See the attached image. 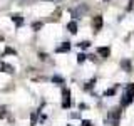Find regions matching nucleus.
<instances>
[{
	"mask_svg": "<svg viewBox=\"0 0 134 126\" xmlns=\"http://www.w3.org/2000/svg\"><path fill=\"white\" fill-rule=\"evenodd\" d=\"M132 99H134V84H131V86L126 89V94H124L122 101H121V104H122V106H127V104L132 103Z\"/></svg>",
	"mask_w": 134,
	"mask_h": 126,
	"instance_id": "obj_1",
	"label": "nucleus"
},
{
	"mask_svg": "<svg viewBox=\"0 0 134 126\" xmlns=\"http://www.w3.org/2000/svg\"><path fill=\"white\" fill-rule=\"evenodd\" d=\"M92 27H94L96 30H99V29L102 27V17H100V15L94 17V20H92Z\"/></svg>",
	"mask_w": 134,
	"mask_h": 126,
	"instance_id": "obj_2",
	"label": "nucleus"
},
{
	"mask_svg": "<svg viewBox=\"0 0 134 126\" xmlns=\"http://www.w3.org/2000/svg\"><path fill=\"white\" fill-rule=\"evenodd\" d=\"M86 10H87V5H81V7L77 8V10H74V12H72V15H74V17H79L81 14H84Z\"/></svg>",
	"mask_w": 134,
	"mask_h": 126,
	"instance_id": "obj_3",
	"label": "nucleus"
},
{
	"mask_svg": "<svg viewBox=\"0 0 134 126\" xmlns=\"http://www.w3.org/2000/svg\"><path fill=\"white\" fill-rule=\"evenodd\" d=\"M97 52L100 54L102 57H109V54H111V50H109V47H99Z\"/></svg>",
	"mask_w": 134,
	"mask_h": 126,
	"instance_id": "obj_4",
	"label": "nucleus"
},
{
	"mask_svg": "<svg viewBox=\"0 0 134 126\" xmlns=\"http://www.w3.org/2000/svg\"><path fill=\"white\" fill-rule=\"evenodd\" d=\"M67 29H69V32L75 34V32H77V24H75V22H69V24H67Z\"/></svg>",
	"mask_w": 134,
	"mask_h": 126,
	"instance_id": "obj_5",
	"label": "nucleus"
},
{
	"mask_svg": "<svg viewBox=\"0 0 134 126\" xmlns=\"http://www.w3.org/2000/svg\"><path fill=\"white\" fill-rule=\"evenodd\" d=\"M2 71H3V72L12 74V72H14V67H12V66H8V64H2Z\"/></svg>",
	"mask_w": 134,
	"mask_h": 126,
	"instance_id": "obj_6",
	"label": "nucleus"
},
{
	"mask_svg": "<svg viewBox=\"0 0 134 126\" xmlns=\"http://www.w3.org/2000/svg\"><path fill=\"white\" fill-rule=\"evenodd\" d=\"M12 19H14V22H15V25H17V27H20V25H22V22H24V20H22V17H20V15H14Z\"/></svg>",
	"mask_w": 134,
	"mask_h": 126,
	"instance_id": "obj_7",
	"label": "nucleus"
},
{
	"mask_svg": "<svg viewBox=\"0 0 134 126\" xmlns=\"http://www.w3.org/2000/svg\"><path fill=\"white\" fill-rule=\"evenodd\" d=\"M69 49H70V45H69V44H67V42H65L64 45H60V47L57 49V52H67V50H69Z\"/></svg>",
	"mask_w": 134,
	"mask_h": 126,
	"instance_id": "obj_8",
	"label": "nucleus"
},
{
	"mask_svg": "<svg viewBox=\"0 0 134 126\" xmlns=\"http://www.w3.org/2000/svg\"><path fill=\"white\" fill-rule=\"evenodd\" d=\"M121 66H122L126 71H131V62H127V61H122V62H121Z\"/></svg>",
	"mask_w": 134,
	"mask_h": 126,
	"instance_id": "obj_9",
	"label": "nucleus"
},
{
	"mask_svg": "<svg viewBox=\"0 0 134 126\" xmlns=\"http://www.w3.org/2000/svg\"><path fill=\"white\" fill-rule=\"evenodd\" d=\"M5 114H7V108L5 106H0V119L5 118Z\"/></svg>",
	"mask_w": 134,
	"mask_h": 126,
	"instance_id": "obj_10",
	"label": "nucleus"
},
{
	"mask_svg": "<svg viewBox=\"0 0 134 126\" xmlns=\"http://www.w3.org/2000/svg\"><path fill=\"white\" fill-rule=\"evenodd\" d=\"M86 54H79V56H77V62H84V61H86Z\"/></svg>",
	"mask_w": 134,
	"mask_h": 126,
	"instance_id": "obj_11",
	"label": "nucleus"
},
{
	"mask_svg": "<svg viewBox=\"0 0 134 126\" xmlns=\"http://www.w3.org/2000/svg\"><path fill=\"white\" fill-rule=\"evenodd\" d=\"M52 81H54V82H64V79H62L60 76H54V77H52Z\"/></svg>",
	"mask_w": 134,
	"mask_h": 126,
	"instance_id": "obj_12",
	"label": "nucleus"
},
{
	"mask_svg": "<svg viewBox=\"0 0 134 126\" xmlns=\"http://www.w3.org/2000/svg\"><path fill=\"white\" fill-rule=\"evenodd\" d=\"M79 45H81V47H82V49H87V47H89V45H91V42H87V40H84V42H81V44H79Z\"/></svg>",
	"mask_w": 134,
	"mask_h": 126,
	"instance_id": "obj_13",
	"label": "nucleus"
},
{
	"mask_svg": "<svg viewBox=\"0 0 134 126\" xmlns=\"http://www.w3.org/2000/svg\"><path fill=\"white\" fill-rule=\"evenodd\" d=\"M32 27H34V30H39V29L42 27V24H40V22H34V24H32Z\"/></svg>",
	"mask_w": 134,
	"mask_h": 126,
	"instance_id": "obj_14",
	"label": "nucleus"
},
{
	"mask_svg": "<svg viewBox=\"0 0 134 126\" xmlns=\"http://www.w3.org/2000/svg\"><path fill=\"white\" fill-rule=\"evenodd\" d=\"M114 92H116V87H112V89H107V91H106V96H112Z\"/></svg>",
	"mask_w": 134,
	"mask_h": 126,
	"instance_id": "obj_15",
	"label": "nucleus"
},
{
	"mask_svg": "<svg viewBox=\"0 0 134 126\" xmlns=\"http://www.w3.org/2000/svg\"><path fill=\"white\" fill-rule=\"evenodd\" d=\"M82 126H92L91 121H82Z\"/></svg>",
	"mask_w": 134,
	"mask_h": 126,
	"instance_id": "obj_16",
	"label": "nucleus"
}]
</instances>
